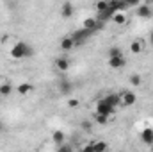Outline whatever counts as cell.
Masks as SVG:
<instances>
[{
  "label": "cell",
  "mask_w": 153,
  "mask_h": 152,
  "mask_svg": "<svg viewBox=\"0 0 153 152\" xmlns=\"http://www.w3.org/2000/svg\"><path fill=\"white\" fill-rule=\"evenodd\" d=\"M150 43L153 45V31H152V34H150Z\"/></svg>",
  "instance_id": "29"
},
{
  "label": "cell",
  "mask_w": 153,
  "mask_h": 152,
  "mask_svg": "<svg viewBox=\"0 0 153 152\" xmlns=\"http://www.w3.org/2000/svg\"><path fill=\"white\" fill-rule=\"evenodd\" d=\"M114 108H111L103 99H100L98 102H96V113L98 114H103V116H111V114H114Z\"/></svg>",
  "instance_id": "2"
},
{
  "label": "cell",
  "mask_w": 153,
  "mask_h": 152,
  "mask_svg": "<svg viewBox=\"0 0 153 152\" xmlns=\"http://www.w3.org/2000/svg\"><path fill=\"white\" fill-rule=\"evenodd\" d=\"M73 47H75V41H73L71 36H66V38L61 39V48L62 50H71Z\"/></svg>",
  "instance_id": "14"
},
{
  "label": "cell",
  "mask_w": 153,
  "mask_h": 152,
  "mask_svg": "<svg viewBox=\"0 0 153 152\" xmlns=\"http://www.w3.org/2000/svg\"><path fill=\"white\" fill-rule=\"evenodd\" d=\"M52 140H53V143H57V145H62L64 143V140H66V136H64V132L62 131H53V134H52Z\"/></svg>",
  "instance_id": "15"
},
{
  "label": "cell",
  "mask_w": 153,
  "mask_h": 152,
  "mask_svg": "<svg viewBox=\"0 0 153 152\" xmlns=\"http://www.w3.org/2000/svg\"><path fill=\"white\" fill-rule=\"evenodd\" d=\"M102 29H105V23H103V22H98V20H96V31H102Z\"/></svg>",
  "instance_id": "28"
},
{
  "label": "cell",
  "mask_w": 153,
  "mask_h": 152,
  "mask_svg": "<svg viewBox=\"0 0 153 152\" xmlns=\"http://www.w3.org/2000/svg\"><path fill=\"white\" fill-rule=\"evenodd\" d=\"M111 57H125V54H123V50L119 48V47H112L111 50H109V59Z\"/></svg>",
  "instance_id": "19"
},
{
  "label": "cell",
  "mask_w": 153,
  "mask_h": 152,
  "mask_svg": "<svg viewBox=\"0 0 153 152\" xmlns=\"http://www.w3.org/2000/svg\"><path fill=\"white\" fill-rule=\"evenodd\" d=\"M91 143H93L94 152H107L109 150V145H107L103 140H96V141H91Z\"/></svg>",
  "instance_id": "12"
},
{
  "label": "cell",
  "mask_w": 153,
  "mask_h": 152,
  "mask_svg": "<svg viewBox=\"0 0 153 152\" xmlns=\"http://www.w3.org/2000/svg\"><path fill=\"white\" fill-rule=\"evenodd\" d=\"M94 7H96V11H98V13H105V11L109 9V2H107V0L96 2V5H94Z\"/></svg>",
  "instance_id": "20"
},
{
  "label": "cell",
  "mask_w": 153,
  "mask_h": 152,
  "mask_svg": "<svg viewBox=\"0 0 153 152\" xmlns=\"http://www.w3.org/2000/svg\"><path fill=\"white\" fill-rule=\"evenodd\" d=\"M34 54V50H32V47H29V43H25V41H18L13 48H11V56L14 57V59H23V57H30Z\"/></svg>",
  "instance_id": "1"
},
{
  "label": "cell",
  "mask_w": 153,
  "mask_h": 152,
  "mask_svg": "<svg viewBox=\"0 0 153 152\" xmlns=\"http://www.w3.org/2000/svg\"><path fill=\"white\" fill-rule=\"evenodd\" d=\"M125 65H126V59L125 57H111L109 59V66L111 68H116V70L117 68H123Z\"/></svg>",
  "instance_id": "8"
},
{
  "label": "cell",
  "mask_w": 153,
  "mask_h": 152,
  "mask_svg": "<svg viewBox=\"0 0 153 152\" xmlns=\"http://www.w3.org/2000/svg\"><path fill=\"white\" fill-rule=\"evenodd\" d=\"M55 66H57L59 72H68V68H70V61H68V57H57Z\"/></svg>",
  "instance_id": "7"
},
{
  "label": "cell",
  "mask_w": 153,
  "mask_h": 152,
  "mask_svg": "<svg viewBox=\"0 0 153 152\" xmlns=\"http://www.w3.org/2000/svg\"><path fill=\"white\" fill-rule=\"evenodd\" d=\"M34 90V86L30 84V82H22L20 86H18V93L20 95H27V93H30Z\"/></svg>",
  "instance_id": "17"
},
{
  "label": "cell",
  "mask_w": 153,
  "mask_h": 152,
  "mask_svg": "<svg viewBox=\"0 0 153 152\" xmlns=\"http://www.w3.org/2000/svg\"><path fill=\"white\" fill-rule=\"evenodd\" d=\"M57 152H71V147L66 145V143H62V145H59V150Z\"/></svg>",
  "instance_id": "26"
},
{
  "label": "cell",
  "mask_w": 153,
  "mask_h": 152,
  "mask_svg": "<svg viewBox=\"0 0 153 152\" xmlns=\"http://www.w3.org/2000/svg\"><path fill=\"white\" fill-rule=\"evenodd\" d=\"M94 122H96V123H100V125H107V122H109V116H103V114L94 113Z\"/></svg>",
  "instance_id": "21"
},
{
  "label": "cell",
  "mask_w": 153,
  "mask_h": 152,
  "mask_svg": "<svg viewBox=\"0 0 153 152\" xmlns=\"http://www.w3.org/2000/svg\"><path fill=\"white\" fill-rule=\"evenodd\" d=\"M82 25H84L85 31H89V32H96V18H85Z\"/></svg>",
  "instance_id": "10"
},
{
  "label": "cell",
  "mask_w": 153,
  "mask_h": 152,
  "mask_svg": "<svg viewBox=\"0 0 153 152\" xmlns=\"http://www.w3.org/2000/svg\"><path fill=\"white\" fill-rule=\"evenodd\" d=\"M141 140H143L144 143H153V129L152 127L143 129V132H141Z\"/></svg>",
  "instance_id": "13"
},
{
  "label": "cell",
  "mask_w": 153,
  "mask_h": 152,
  "mask_svg": "<svg viewBox=\"0 0 153 152\" xmlns=\"http://www.w3.org/2000/svg\"><path fill=\"white\" fill-rule=\"evenodd\" d=\"M130 84L132 86H141V75H137V74L130 75Z\"/></svg>",
  "instance_id": "22"
},
{
  "label": "cell",
  "mask_w": 153,
  "mask_h": 152,
  "mask_svg": "<svg viewBox=\"0 0 153 152\" xmlns=\"http://www.w3.org/2000/svg\"><path fill=\"white\" fill-rule=\"evenodd\" d=\"M73 4H70V2H64L62 4V7H61V14H62V18H70L71 14H73Z\"/></svg>",
  "instance_id": "9"
},
{
  "label": "cell",
  "mask_w": 153,
  "mask_h": 152,
  "mask_svg": "<svg viewBox=\"0 0 153 152\" xmlns=\"http://www.w3.org/2000/svg\"><path fill=\"white\" fill-rule=\"evenodd\" d=\"M143 48H144V41H143V39H134L132 45H130V50H132L134 54H141Z\"/></svg>",
  "instance_id": "11"
},
{
  "label": "cell",
  "mask_w": 153,
  "mask_h": 152,
  "mask_svg": "<svg viewBox=\"0 0 153 152\" xmlns=\"http://www.w3.org/2000/svg\"><path fill=\"white\" fill-rule=\"evenodd\" d=\"M103 100L111 106V108H117V106H121V97L117 95V93H111V95H105L103 97Z\"/></svg>",
  "instance_id": "5"
},
{
  "label": "cell",
  "mask_w": 153,
  "mask_h": 152,
  "mask_svg": "<svg viewBox=\"0 0 153 152\" xmlns=\"http://www.w3.org/2000/svg\"><path fill=\"white\" fill-rule=\"evenodd\" d=\"M89 34H93V32H89V31H85V29H78L73 32V41H75V47H80V45H84V41L89 38Z\"/></svg>",
  "instance_id": "3"
},
{
  "label": "cell",
  "mask_w": 153,
  "mask_h": 152,
  "mask_svg": "<svg viewBox=\"0 0 153 152\" xmlns=\"http://www.w3.org/2000/svg\"><path fill=\"white\" fill-rule=\"evenodd\" d=\"M0 131H2V122H0Z\"/></svg>",
  "instance_id": "30"
},
{
  "label": "cell",
  "mask_w": 153,
  "mask_h": 152,
  "mask_svg": "<svg viewBox=\"0 0 153 152\" xmlns=\"http://www.w3.org/2000/svg\"><path fill=\"white\" fill-rule=\"evenodd\" d=\"M112 22L117 23V25H125V23H126V14H123V13H116L114 16H112Z\"/></svg>",
  "instance_id": "18"
},
{
  "label": "cell",
  "mask_w": 153,
  "mask_h": 152,
  "mask_svg": "<svg viewBox=\"0 0 153 152\" xmlns=\"http://www.w3.org/2000/svg\"><path fill=\"white\" fill-rule=\"evenodd\" d=\"M70 90H71L70 82H61V91H62V93H68Z\"/></svg>",
  "instance_id": "24"
},
{
  "label": "cell",
  "mask_w": 153,
  "mask_h": 152,
  "mask_svg": "<svg viewBox=\"0 0 153 152\" xmlns=\"http://www.w3.org/2000/svg\"><path fill=\"white\" fill-rule=\"evenodd\" d=\"M68 106H70V108H78V106H80V100H76V99H70V100H68Z\"/></svg>",
  "instance_id": "25"
},
{
  "label": "cell",
  "mask_w": 153,
  "mask_h": 152,
  "mask_svg": "<svg viewBox=\"0 0 153 152\" xmlns=\"http://www.w3.org/2000/svg\"><path fill=\"white\" fill-rule=\"evenodd\" d=\"M119 97H121V106H134L137 102V95L134 91H123Z\"/></svg>",
  "instance_id": "4"
},
{
  "label": "cell",
  "mask_w": 153,
  "mask_h": 152,
  "mask_svg": "<svg viewBox=\"0 0 153 152\" xmlns=\"http://www.w3.org/2000/svg\"><path fill=\"white\" fill-rule=\"evenodd\" d=\"M82 152H94V149H93V143H87V145H84Z\"/></svg>",
  "instance_id": "27"
},
{
  "label": "cell",
  "mask_w": 153,
  "mask_h": 152,
  "mask_svg": "<svg viewBox=\"0 0 153 152\" xmlns=\"http://www.w3.org/2000/svg\"><path fill=\"white\" fill-rule=\"evenodd\" d=\"M11 91H13V86H11L9 81L0 84V97H7V95H11Z\"/></svg>",
  "instance_id": "16"
},
{
  "label": "cell",
  "mask_w": 153,
  "mask_h": 152,
  "mask_svg": "<svg viewBox=\"0 0 153 152\" xmlns=\"http://www.w3.org/2000/svg\"><path fill=\"white\" fill-rule=\"evenodd\" d=\"M80 127H82L84 131H87V132H89V131H91V127H93V123H91V120H84V122L80 123Z\"/></svg>",
  "instance_id": "23"
},
{
  "label": "cell",
  "mask_w": 153,
  "mask_h": 152,
  "mask_svg": "<svg viewBox=\"0 0 153 152\" xmlns=\"http://www.w3.org/2000/svg\"><path fill=\"white\" fill-rule=\"evenodd\" d=\"M135 14H137V16H141V18H148V16H152V14H153V11H152V7H150L148 4H143V5H139V7H137Z\"/></svg>",
  "instance_id": "6"
}]
</instances>
